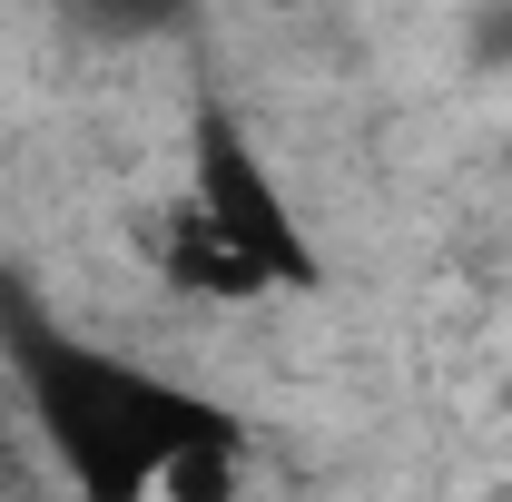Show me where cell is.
<instances>
[{
	"label": "cell",
	"instance_id": "2",
	"mask_svg": "<svg viewBox=\"0 0 512 502\" xmlns=\"http://www.w3.org/2000/svg\"><path fill=\"white\" fill-rule=\"evenodd\" d=\"M178 207H188L197 227H217L276 296H316V286H325L316 237H306L286 178L266 168V148L247 138L237 109H197V128H188V197H178Z\"/></svg>",
	"mask_w": 512,
	"mask_h": 502
},
{
	"label": "cell",
	"instance_id": "5",
	"mask_svg": "<svg viewBox=\"0 0 512 502\" xmlns=\"http://www.w3.org/2000/svg\"><path fill=\"white\" fill-rule=\"evenodd\" d=\"M237 502H247V493H237Z\"/></svg>",
	"mask_w": 512,
	"mask_h": 502
},
{
	"label": "cell",
	"instance_id": "3",
	"mask_svg": "<svg viewBox=\"0 0 512 502\" xmlns=\"http://www.w3.org/2000/svg\"><path fill=\"white\" fill-rule=\"evenodd\" d=\"M483 502H512V473H503V483H493V493H483Z\"/></svg>",
	"mask_w": 512,
	"mask_h": 502
},
{
	"label": "cell",
	"instance_id": "4",
	"mask_svg": "<svg viewBox=\"0 0 512 502\" xmlns=\"http://www.w3.org/2000/svg\"><path fill=\"white\" fill-rule=\"evenodd\" d=\"M503 414H512V355H503Z\"/></svg>",
	"mask_w": 512,
	"mask_h": 502
},
{
	"label": "cell",
	"instance_id": "1",
	"mask_svg": "<svg viewBox=\"0 0 512 502\" xmlns=\"http://www.w3.org/2000/svg\"><path fill=\"white\" fill-rule=\"evenodd\" d=\"M10 394L69 502H237L247 424L197 384L148 375L30 306H0Z\"/></svg>",
	"mask_w": 512,
	"mask_h": 502
}]
</instances>
